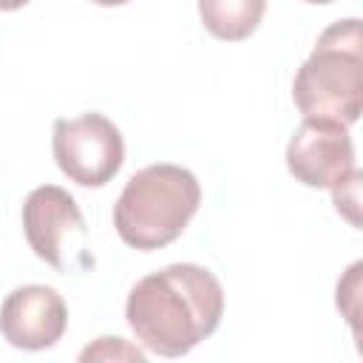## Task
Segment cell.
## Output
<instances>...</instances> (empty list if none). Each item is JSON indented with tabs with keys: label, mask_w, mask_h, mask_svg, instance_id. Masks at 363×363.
Segmentation results:
<instances>
[{
	"label": "cell",
	"mask_w": 363,
	"mask_h": 363,
	"mask_svg": "<svg viewBox=\"0 0 363 363\" xmlns=\"http://www.w3.org/2000/svg\"><path fill=\"white\" fill-rule=\"evenodd\" d=\"M224 315L218 278L199 264H170L128 292L125 318L136 343L162 357H182L210 337Z\"/></svg>",
	"instance_id": "1"
},
{
	"label": "cell",
	"mask_w": 363,
	"mask_h": 363,
	"mask_svg": "<svg viewBox=\"0 0 363 363\" xmlns=\"http://www.w3.org/2000/svg\"><path fill=\"white\" fill-rule=\"evenodd\" d=\"M199 179L170 162L136 170L113 204V227L119 238L142 252L173 244L199 213Z\"/></svg>",
	"instance_id": "2"
},
{
	"label": "cell",
	"mask_w": 363,
	"mask_h": 363,
	"mask_svg": "<svg viewBox=\"0 0 363 363\" xmlns=\"http://www.w3.org/2000/svg\"><path fill=\"white\" fill-rule=\"evenodd\" d=\"M292 99L306 119L354 125L363 111V31L357 17L323 28L292 79Z\"/></svg>",
	"instance_id": "3"
},
{
	"label": "cell",
	"mask_w": 363,
	"mask_h": 363,
	"mask_svg": "<svg viewBox=\"0 0 363 363\" xmlns=\"http://www.w3.org/2000/svg\"><path fill=\"white\" fill-rule=\"evenodd\" d=\"M54 162L79 187L108 184L125 162V139L119 128L102 113H79L57 119L51 133Z\"/></svg>",
	"instance_id": "4"
},
{
	"label": "cell",
	"mask_w": 363,
	"mask_h": 363,
	"mask_svg": "<svg viewBox=\"0 0 363 363\" xmlns=\"http://www.w3.org/2000/svg\"><path fill=\"white\" fill-rule=\"evenodd\" d=\"M23 233L34 255L54 269H74L88 264L85 218L74 196L57 184L34 187L23 201Z\"/></svg>",
	"instance_id": "5"
},
{
	"label": "cell",
	"mask_w": 363,
	"mask_h": 363,
	"mask_svg": "<svg viewBox=\"0 0 363 363\" xmlns=\"http://www.w3.org/2000/svg\"><path fill=\"white\" fill-rule=\"evenodd\" d=\"M286 167L295 182L315 190H332L354 170V145L349 128L332 119L303 116L286 145Z\"/></svg>",
	"instance_id": "6"
},
{
	"label": "cell",
	"mask_w": 363,
	"mask_h": 363,
	"mask_svg": "<svg viewBox=\"0 0 363 363\" xmlns=\"http://www.w3.org/2000/svg\"><path fill=\"white\" fill-rule=\"evenodd\" d=\"M68 326V306L54 286L26 284L6 295L0 306V335L26 352L57 346Z\"/></svg>",
	"instance_id": "7"
},
{
	"label": "cell",
	"mask_w": 363,
	"mask_h": 363,
	"mask_svg": "<svg viewBox=\"0 0 363 363\" xmlns=\"http://www.w3.org/2000/svg\"><path fill=\"white\" fill-rule=\"evenodd\" d=\"M267 11V0H199L201 26L224 43L247 40Z\"/></svg>",
	"instance_id": "8"
},
{
	"label": "cell",
	"mask_w": 363,
	"mask_h": 363,
	"mask_svg": "<svg viewBox=\"0 0 363 363\" xmlns=\"http://www.w3.org/2000/svg\"><path fill=\"white\" fill-rule=\"evenodd\" d=\"M79 360H136L145 363V352L139 346H130L122 337H96L88 349L79 352Z\"/></svg>",
	"instance_id": "9"
},
{
	"label": "cell",
	"mask_w": 363,
	"mask_h": 363,
	"mask_svg": "<svg viewBox=\"0 0 363 363\" xmlns=\"http://www.w3.org/2000/svg\"><path fill=\"white\" fill-rule=\"evenodd\" d=\"M360 179L363 173L354 167L343 182H337L332 187V201H335V210L349 218V224H360Z\"/></svg>",
	"instance_id": "10"
},
{
	"label": "cell",
	"mask_w": 363,
	"mask_h": 363,
	"mask_svg": "<svg viewBox=\"0 0 363 363\" xmlns=\"http://www.w3.org/2000/svg\"><path fill=\"white\" fill-rule=\"evenodd\" d=\"M357 292H360V264H352L346 269V278L337 281V309H343L346 320L354 326L357 320Z\"/></svg>",
	"instance_id": "11"
},
{
	"label": "cell",
	"mask_w": 363,
	"mask_h": 363,
	"mask_svg": "<svg viewBox=\"0 0 363 363\" xmlns=\"http://www.w3.org/2000/svg\"><path fill=\"white\" fill-rule=\"evenodd\" d=\"M26 3L31 0H0V11H14V9H23Z\"/></svg>",
	"instance_id": "12"
},
{
	"label": "cell",
	"mask_w": 363,
	"mask_h": 363,
	"mask_svg": "<svg viewBox=\"0 0 363 363\" xmlns=\"http://www.w3.org/2000/svg\"><path fill=\"white\" fill-rule=\"evenodd\" d=\"M91 3H96V6H125L128 0H91Z\"/></svg>",
	"instance_id": "13"
},
{
	"label": "cell",
	"mask_w": 363,
	"mask_h": 363,
	"mask_svg": "<svg viewBox=\"0 0 363 363\" xmlns=\"http://www.w3.org/2000/svg\"><path fill=\"white\" fill-rule=\"evenodd\" d=\"M303 3H335V0H303Z\"/></svg>",
	"instance_id": "14"
}]
</instances>
